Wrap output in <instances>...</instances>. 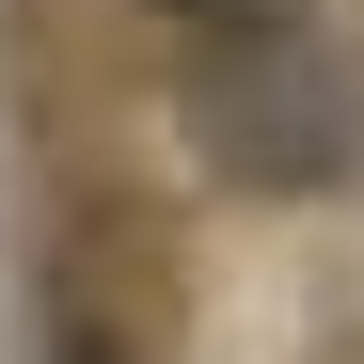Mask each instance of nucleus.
Masks as SVG:
<instances>
[{"label":"nucleus","mask_w":364,"mask_h":364,"mask_svg":"<svg viewBox=\"0 0 364 364\" xmlns=\"http://www.w3.org/2000/svg\"><path fill=\"white\" fill-rule=\"evenodd\" d=\"M191 143L237 191H333L348 143H364V95H348L333 48H301V32H222L191 64Z\"/></svg>","instance_id":"f257e3e1"},{"label":"nucleus","mask_w":364,"mask_h":364,"mask_svg":"<svg viewBox=\"0 0 364 364\" xmlns=\"http://www.w3.org/2000/svg\"><path fill=\"white\" fill-rule=\"evenodd\" d=\"M159 16H206V32H285V0H159Z\"/></svg>","instance_id":"f03ea898"},{"label":"nucleus","mask_w":364,"mask_h":364,"mask_svg":"<svg viewBox=\"0 0 364 364\" xmlns=\"http://www.w3.org/2000/svg\"><path fill=\"white\" fill-rule=\"evenodd\" d=\"M64 364H111V348H64Z\"/></svg>","instance_id":"7ed1b4c3"}]
</instances>
